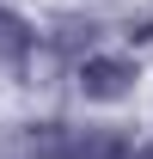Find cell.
<instances>
[{
    "label": "cell",
    "instance_id": "cell-1",
    "mask_svg": "<svg viewBox=\"0 0 153 159\" xmlns=\"http://www.w3.org/2000/svg\"><path fill=\"white\" fill-rule=\"evenodd\" d=\"M135 141L116 122H25L19 129V159H129Z\"/></svg>",
    "mask_w": 153,
    "mask_h": 159
},
{
    "label": "cell",
    "instance_id": "cell-2",
    "mask_svg": "<svg viewBox=\"0 0 153 159\" xmlns=\"http://www.w3.org/2000/svg\"><path fill=\"white\" fill-rule=\"evenodd\" d=\"M74 86H80L86 104H123V98H135V86H141V61L116 55V49H92V55L74 61Z\"/></svg>",
    "mask_w": 153,
    "mask_h": 159
},
{
    "label": "cell",
    "instance_id": "cell-3",
    "mask_svg": "<svg viewBox=\"0 0 153 159\" xmlns=\"http://www.w3.org/2000/svg\"><path fill=\"white\" fill-rule=\"evenodd\" d=\"M31 55H37V25L12 6H0V67H25Z\"/></svg>",
    "mask_w": 153,
    "mask_h": 159
},
{
    "label": "cell",
    "instance_id": "cell-4",
    "mask_svg": "<svg viewBox=\"0 0 153 159\" xmlns=\"http://www.w3.org/2000/svg\"><path fill=\"white\" fill-rule=\"evenodd\" d=\"M92 37H98L92 19H61L55 31H49V43H55L61 55H80V43H86V55H92Z\"/></svg>",
    "mask_w": 153,
    "mask_h": 159
},
{
    "label": "cell",
    "instance_id": "cell-5",
    "mask_svg": "<svg viewBox=\"0 0 153 159\" xmlns=\"http://www.w3.org/2000/svg\"><path fill=\"white\" fill-rule=\"evenodd\" d=\"M129 159H153V141H141V147H135V153Z\"/></svg>",
    "mask_w": 153,
    "mask_h": 159
}]
</instances>
